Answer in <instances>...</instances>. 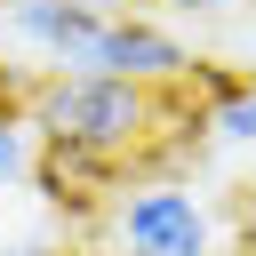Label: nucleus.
Listing matches in <instances>:
<instances>
[{"mask_svg":"<svg viewBox=\"0 0 256 256\" xmlns=\"http://www.w3.org/2000/svg\"><path fill=\"white\" fill-rule=\"evenodd\" d=\"M168 112V88H128V80H80V72H56L40 96H32V128L64 152H88V160H128L136 144H152Z\"/></svg>","mask_w":256,"mask_h":256,"instance_id":"f257e3e1","label":"nucleus"},{"mask_svg":"<svg viewBox=\"0 0 256 256\" xmlns=\"http://www.w3.org/2000/svg\"><path fill=\"white\" fill-rule=\"evenodd\" d=\"M120 8L112 0H8V40H24L32 56H48L56 72H96V40H104V24H112Z\"/></svg>","mask_w":256,"mask_h":256,"instance_id":"f03ea898","label":"nucleus"},{"mask_svg":"<svg viewBox=\"0 0 256 256\" xmlns=\"http://www.w3.org/2000/svg\"><path fill=\"white\" fill-rule=\"evenodd\" d=\"M112 232L128 240V256H208V208H200V192H184L168 176L128 192L112 208Z\"/></svg>","mask_w":256,"mask_h":256,"instance_id":"7ed1b4c3","label":"nucleus"},{"mask_svg":"<svg viewBox=\"0 0 256 256\" xmlns=\"http://www.w3.org/2000/svg\"><path fill=\"white\" fill-rule=\"evenodd\" d=\"M88 80L176 88V80H192V56H184L160 24H144V16H112V24H104V40H96V72H88Z\"/></svg>","mask_w":256,"mask_h":256,"instance_id":"20e7f679","label":"nucleus"},{"mask_svg":"<svg viewBox=\"0 0 256 256\" xmlns=\"http://www.w3.org/2000/svg\"><path fill=\"white\" fill-rule=\"evenodd\" d=\"M208 136H224V144H256V88L208 104Z\"/></svg>","mask_w":256,"mask_h":256,"instance_id":"39448f33","label":"nucleus"},{"mask_svg":"<svg viewBox=\"0 0 256 256\" xmlns=\"http://www.w3.org/2000/svg\"><path fill=\"white\" fill-rule=\"evenodd\" d=\"M24 168H32V128L8 112V120H0V184H8V176H24Z\"/></svg>","mask_w":256,"mask_h":256,"instance_id":"423d86ee","label":"nucleus"},{"mask_svg":"<svg viewBox=\"0 0 256 256\" xmlns=\"http://www.w3.org/2000/svg\"><path fill=\"white\" fill-rule=\"evenodd\" d=\"M168 8H184V16H208V8H232V0H168Z\"/></svg>","mask_w":256,"mask_h":256,"instance_id":"0eeeda50","label":"nucleus"},{"mask_svg":"<svg viewBox=\"0 0 256 256\" xmlns=\"http://www.w3.org/2000/svg\"><path fill=\"white\" fill-rule=\"evenodd\" d=\"M0 256H56V248H0Z\"/></svg>","mask_w":256,"mask_h":256,"instance_id":"6e6552de","label":"nucleus"},{"mask_svg":"<svg viewBox=\"0 0 256 256\" xmlns=\"http://www.w3.org/2000/svg\"><path fill=\"white\" fill-rule=\"evenodd\" d=\"M248 256H256V248H248Z\"/></svg>","mask_w":256,"mask_h":256,"instance_id":"1a4fd4ad","label":"nucleus"}]
</instances>
